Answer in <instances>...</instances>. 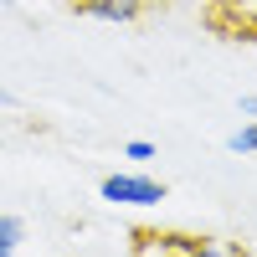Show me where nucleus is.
<instances>
[{"label": "nucleus", "mask_w": 257, "mask_h": 257, "mask_svg": "<svg viewBox=\"0 0 257 257\" xmlns=\"http://www.w3.org/2000/svg\"><path fill=\"white\" fill-rule=\"evenodd\" d=\"M21 237H26V226H21V216H6V211H0V257H16Z\"/></svg>", "instance_id": "nucleus-5"}, {"label": "nucleus", "mask_w": 257, "mask_h": 257, "mask_svg": "<svg viewBox=\"0 0 257 257\" xmlns=\"http://www.w3.org/2000/svg\"><path fill=\"white\" fill-rule=\"evenodd\" d=\"M77 16H93V21H113V26H128L149 11V0H72Z\"/></svg>", "instance_id": "nucleus-4"}, {"label": "nucleus", "mask_w": 257, "mask_h": 257, "mask_svg": "<svg viewBox=\"0 0 257 257\" xmlns=\"http://www.w3.org/2000/svg\"><path fill=\"white\" fill-rule=\"evenodd\" d=\"M128 257H252V252L242 242L201 237V231H180V226H134Z\"/></svg>", "instance_id": "nucleus-1"}, {"label": "nucleus", "mask_w": 257, "mask_h": 257, "mask_svg": "<svg viewBox=\"0 0 257 257\" xmlns=\"http://www.w3.org/2000/svg\"><path fill=\"white\" fill-rule=\"evenodd\" d=\"M123 155H128V160H155V144H149V139H128Z\"/></svg>", "instance_id": "nucleus-7"}, {"label": "nucleus", "mask_w": 257, "mask_h": 257, "mask_svg": "<svg viewBox=\"0 0 257 257\" xmlns=\"http://www.w3.org/2000/svg\"><path fill=\"white\" fill-rule=\"evenodd\" d=\"M237 108H242V118H247V123H257V93H247Z\"/></svg>", "instance_id": "nucleus-8"}, {"label": "nucleus", "mask_w": 257, "mask_h": 257, "mask_svg": "<svg viewBox=\"0 0 257 257\" xmlns=\"http://www.w3.org/2000/svg\"><path fill=\"white\" fill-rule=\"evenodd\" d=\"M206 26L231 41H257V0H206Z\"/></svg>", "instance_id": "nucleus-2"}, {"label": "nucleus", "mask_w": 257, "mask_h": 257, "mask_svg": "<svg viewBox=\"0 0 257 257\" xmlns=\"http://www.w3.org/2000/svg\"><path fill=\"white\" fill-rule=\"evenodd\" d=\"M98 196L113 201V206H160L170 190H165V180H155V175H103Z\"/></svg>", "instance_id": "nucleus-3"}, {"label": "nucleus", "mask_w": 257, "mask_h": 257, "mask_svg": "<svg viewBox=\"0 0 257 257\" xmlns=\"http://www.w3.org/2000/svg\"><path fill=\"white\" fill-rule=\"evenodd\" d=\"M226 149L231 155H257V123H242L237 134H226Z\"/></svg>", "instance_id": "nucleus-6"}, {"label": "nucleus", "mask_w": 257, "mask_h": 257, "mask_svg": "<svg viewBox=\"0 0 257 257\" xmlns=\"http://www.w3.org/2000/svg\"><path fill=\"white\" fill-rule=\"evenodd\" d=\"M0 103H16V98H11V93H6V88H0Z\"/></svg>", "instance_id": "nucleus-9"}, {"label": "nucleus", "mask_w": 257, "mask_h": 257, "mask_svg": "<svg viewBox=\"0 0 257 257\" xmlns=\"http://www.w3.org/2000/svg\"><path fill=\"white\" fill-rule=\"evenodd\" d=\"M0 144H6V139H0Z\"/></svg>", "instance_id": "nucleus-10"}]
</instances>
